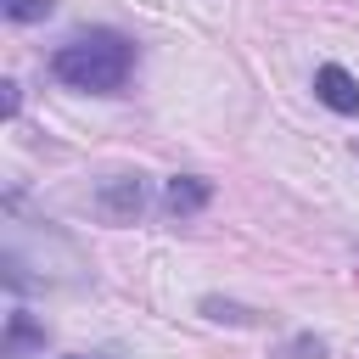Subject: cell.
<instances>
[{"label": "cell", "mask_w": 359, "mask_h": 359, "mask_svg": "<svg viewBox=\"0 0 359 359\" xmlns=\"http://www.w3.org/2000/svg\"><path fill=\"white\" fill-rule=\"evenodd\" d=\"M129 67H135V45H129L123 34H112V28L79 34V39H67V45L50 56V73H56L62 84H73V90H95V95L123 90Z\"/></svg>", "instance_id": "6da1fadb"}, {"label": "cell", "mask_w": 359, "mask_h": 359, "mask_svg": "<svg viewBox=\"0 0 359 359\" xmlns=\"http://www.w3.org/2000/svg\"><path fill=\"white\" fill-rule=\"evenodd\" d=\"M314 95H320L331 112H342V118L359 112V79H353L348 67H337V62H325V67L314 73Z\"/></svg>", "instance_id": "7a4b0ae2"}, {"label": "cell", "mask_w": 359, "mask_h": 359, "mask_svg": "<svg viewBox=\"0 0 359 359\" xmlns=\"http://www.w3.org/2000/svg\"><path fill=\"white\" fill-rule=\"evenodd\" d=\"M140 202H146L140 174H118V180L101 191V213H107V219H118V224H123V219H135V213H140Z\"/></svg>", "instance_id": "3957f363"}, {"label": "cell", "mask_w": 359, "mask_h": 359, "mask_svg": "<svg viewBox=\"0 0 359 359\" xmlns=\"http://www.w3.org/2000/svg\"><path fill=\"white\" fill-rule=\"evenodd\" d=\"M208 180H196V174H174L168 180V191H163V208L174 213V219H185V213H202L208 208Z\"/></svg>", "instance_id": "277c9868"}, {"label": "cell", "mask_w": 359, "mask_h": 359, "mask_svg": "<svg viewBox=\"0 0 359 359\" xmlns=\"http://www.w3.org/2000/svg\"><path fill=\"white\" fill-rule=\"evenodd\" d=\"M28 348H45V325H34L22 309L6 320V359H22Z\"/></svg>", "instance_id": "5b68a950"}, {"label": "cell", "mask_w": 359, "mask_h": 359, "mask_svg": "<svg viewBox=\"0 0 359 359\" xmlns=\"http://www.w3.org/2000/svg\"><path fill=\"white\" fill-rule=\"evenodd\" d=\"M0 11L11 22H45L50 17V0H0Z\"/></svg>", "instance_id": "8992f818"}]
</instances>
